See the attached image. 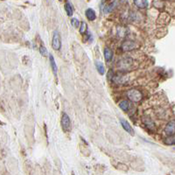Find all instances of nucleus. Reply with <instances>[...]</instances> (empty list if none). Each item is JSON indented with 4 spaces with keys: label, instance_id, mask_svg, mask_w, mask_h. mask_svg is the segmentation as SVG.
I'll use <instances>...</instances> for the list:
<instances>
[{
    "label": "nucleus",
    "instance_id": "f257e3e1",
    "mask_svg": "<svg viewBox=\"0 0 175 175\" xmlns=\"http://www.w3.org/2000/svg\"><path fill=\"white\" fill-rule=\"evenodd\" d=\"M127 96L128 98L131 101V102H134V103H138L142 100L143 98V95L142 93L140 92L139 90L137 89H131L130 90L127 91Z\"/></svg>",
    "mask_w": 175,
    "mask_h": 175
},
{
    "label": "nucleus",
    "instance_id": "f03ea898",
    "mask_svg": "<svg viewBox=\"0 0 175 175\" xmlns=\"http://www.w3.org/2000/svg\"><path fill=\"white\" fill-rule=\"evenodd\" d=\"M52 47L53 50H60L62 47V41H61V35L58 31L53 32V40H52Z\"/></svg>",
    "mask_w": 175,
    "mask_h": 175
},
{
    "label": "nucleus",
    "instance_id": "7ed1b4c3",
    "mask_svg": "<svg viewBox=\"0 0 175 175\" xmlns=\"http://www.w3.org/2000/svg\"><path fill=\"white\" fill-rule=\"evenodd\" d=\"M62 127L64 131H69L71 130V120L67 113L62 114Z\"/></svg>",
    "mask_w": 175,
    "mask_h": 175
},
{
    "label": "nucleus",
    "instance_id": "20e7f679",
    "mask_svg": "<svg viewBox=\"0 0 175 175\" xmlns=\"http://www.w3.org/2000/svg\"><path fill=\"white\" fill-rule=\"evenodd\" d=\"M121 48L124 52L131 51V50H133L134 48H135V42L133 41H131V40L124 41L122 43V45H121Z\"/></svg>",
    "mask_w": 175,
    "mask_h": 175
},
{
    "label": "nucleus",
    "instance_id": "39448f33",
    "mask_svg": "<svg viewBox=\"0 0 175 175\" xmlns=\"http://www.w3.org/2000/svg\"><path fill=\"white\" fill-rule=\"evenodd\" d=\"M165 132L167 136L170 135H174L175 133V121L172 120L168 124H166L165 128Z\"/></svg>",
    "mask_w": 175,
    "mask_h": 175
},
{
    "label": "nucleus",
    "instance_id": "423d86ee",
    "mask_svg": "<svg viewBox=\"0 0 175 175\" xmlns=\"http://www.w3.org/2000/svg\"><path fill=\"white\" fill-rule=\"evenodd\" d=\"M143 123L145 125V127L148 129V131H156V128H155L154 123L152 122V120L149 117H144L143 118Z\"/></svg>",
    "mask_w": 175,
    "mask_h": 175
},
{
    "label": "nucleus",
    "instance_id": "0eeeda50",
    "mask_svg": "<svg viewBox=\"0 0 175 175\" xmlns=\"http://www.w3.org/2000/svg\"><path fill=\"white\" fill-rule=\"evenodd\" d=\"M120 124L122 125V127L124 129V131H126L128 133H130L131 135H134V131L132 129V127L131 126V124L127 122V120H124V119H120Z\"/></svg>",
    "mask_w": 175,
    "mask_h": 175
},
{
    "label": "nucleus",
    "instance_id": "6e6552de",
    "mask_svg": "<svg viewBox=\"0 0 175 175\" xmlns=\"http://www.w3.org/2000/svg\"><path fill=\"white\" fill-rule=\"evenodd\" d=\"M132 64V60L131 59H130V58H126V59H124V60H122V61H120V62H118V66H119V68H121V69H127Z\"/></svg>",
    "mask_w": 175,
    "mask_h": 175
},
{
    "label": "nucleus",
    "instance_id": "1a4fd4ad",
    "mask_svg": "<svg viewBox=\"0 0 175 175\" xmlns=\"http://www.w3.org/2000/svg\"><path fill=\"white\" fill-rule=\"evenodd\" d=\"M134 5L140 8V9H146L148 8V5H149V3L147 0H133Z\"/></svg>",
    "mask_w": 175,
    "mask_h": 175
},
{
    "label": "nucleus",
    "instance_id": "9d476101",
    "mask_svg": "<svg viewBox=\"0 0 175 175\" xmlns=\"http://www.w3.org/2000/svg\"><path fill=\"white\" fill-rule=\"evenodd\" d=\"M103 54H104V59L106 62H111L112 58H113V52L110 48L109 47H105L104 48V52H103Z\"/></svg>",
    "mask_w": 175,
    "mask_h": 175
},
{
    "label": "nucleus",
    "instance_id": "9b49d317",
    "mask_svg": "<svg viewBox=\"0 0 175 175\" xmlns=\"http://www.w3.org/2000/svg\"><path fill=\"white\" fill-rule=\"evenodd\" d=\"M85 15L87 17V19L89 21H94L96 19V14H95V11L91 9V8H89L87 9L85 11Z\"/></svg>",
    "mask_w": 175,
    "mask_h": 175
},
{
    "label": "nucleus",
    "instance_id": "f8f14e48",
    "mask_svg": "<svg viewBox=\"0 0 175 175\" xmlns=\"http://www.w3.org/2000/svg\"><path fill=\"white\" fill-rule=\"evenodd\" d=\"M49 61H50V65H51L52 70L53 73L55 76H57V72H58V68H57V64L54 61V58L53 56V54H49Z\"/></svg>",
    "mask_w": 175,
    "mask_h": 175
},
{
    "label": "nucleus",
    "instance_id": "ddd939ff",
    "mask_svg": "<svg viewBox=\"0 0 175 175\" xmlns=\"http://www.w3.org/2000/svg\"><path fill=\"white\" fill-rule=\"evenodd\" d=\"M119 107H120V109L122 110H124V112H127L131 109V103H130L129 101L124 100V101H122L121 103H119Z\"/></svg>",
    "mask_w": 175,
    "mask_h": 175
},
{
    "label": "nucleus",
    "instance_id": "4468645a",
    "mask_svg": "<svg viewBox=\"0 0 175 175\" xmlns=\"http://www.w3.org/2000/svg\"><path fill=\"white\" fill-rule=\"evenodd\" d=\"M95 68H96L97 71H98V73H99L100 74H102V75L104 74L105 69H104V66H103V64L102 62H95Z\"/></svg>",
    "mask_w": 175,
    "mask_h": 175
},
{
    "label": "nucleus",
    "instance_id": "2eb2a0df",
    "mask_svg": "<svg viewBox=\"0 0 175 175\" xmlns=\"http://www.w3.org/2000/svg\"><path fill=\"white\" fill-rule=\"evenodd\" d=\"M65 11H66L67 15H68V17L73 16V8L71 4H69V3H66V4H65Z\"/></svg>",
    "mask_w": 175,
    "mask_h": 175
},
{
    "label": "nucleus",
    "instance_id": "dca6fc26",
    "mask_svg": "<svg viewBox=\"0 0 175 175\" xmlns=\"http://www.w3.org/2000/svg\"><path fill=\"white\" fill-rule=\"evenodd\" d=\"M165 143L168 145H173L175 144L174 135H170L165 139Z\"/></svg>",
    "mask_w": 175,
    "mask_h": 175
},
{
    "label": "nucleus",
    "instance_id": "f3484780",
    "mask_svg": "<svg viewBox=\"0 0 175 175\" xmlns=\"http://www.w3.org/2000/svg\"><path fill=\"white\" fill-rule=\"evenodd\" d=\"M80 33L81 34H85L86 32H87V28H88V26H87V24H86V22H84L83 21L82 23H81V25H80Z\"/></svg>",
    "mask_w": 175,
    "mask_h": 175
},
{
    "label": "nucleus",
    "instance_id": "a211bd4d",
    "mask_svg": "<svg viewBox=\"0 0 175 175\" xmlns=\"http://www.w3.org/2000/svg\"><path fill=\"white\" fill-rule=\"evenodd\" d=\"M71 25H72L74 27H75V28H78L79 26H80V21L78 20L77 19H72L71 20Z\"/></svg>",
    "mask_w": 175,
    "mask_h": 175
},
{
    "label": "nucleus",
    "instance_id": "6ab92c4d",
    "mask_svg": "<svg viewBox=\"0 0 175 175\" xmlns=\"http://www.w3.org/2000/svg\"><path fill=\"white\" fill-rule=\"evenodd\" d=\"M40 53H41V55H43V56H47V48L44 46H41L40 47Z\"/></svg>",
    "mask_w": 175,
    "mask_h": 175
},
{
    "label": "nucleus",
    "instance_id": "aec40b11",
    "mask_svg": "<svg viewBox=\"0 0 175 175\" xmlns=\"http://www.w3.org/2000/svg\"><path fill=\"white\" fill-rule=\"evenodd\" d=\"M0 124H2V123H1V122H0Z\"/></svg>",
    "mask_w": 175,
    "mask_h": 175
},
{
    "label": "nucleus",
    "instance_id": "412c9836",
    "mask_svg": "<svg viewBox=\"0 0 175 175\" xmlns=\"http://www.w3.org/2000/svg\"><path fill=\"white\" fill-rule=\"evenodd\" d=\"M60 1H62V0H60Z\"/></svg>",
    "mask_w": 175,
    "mask_h": 175
}]
</instances>
